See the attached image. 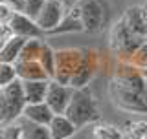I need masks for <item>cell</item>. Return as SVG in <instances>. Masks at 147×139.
<instances>
[{
  "label": "cell",
  "mask_w": 147,
  "mask_h": 139,
  "mask_svg": "<svg viewBox=\"0 0 147 139\" xmlns=\"http://www.w3.org/2000/svg\"><path fill=\"white\" fill-rule=\"evenodd\" d=\"M112 103L121 110L134 114H147V79L140 68L131 62H119L109 86Z\"/></svg>",
  "instance_id": "obj_1"
},
{
  "label": "cell",
  "mask_w": 147,
  "mask_h": 139,
  "mask_svg": "<svg viewBox=\"0 0 147 139\" xmlns=\"http://www.w3.org/2000/svg\"><path fill=\"white\" fill-rule=\"evenodd\" d=\"M145 39L138 37L134 31L131 29L123 18H118L112 26H110L109 33V46L110 51L119 59V62H131L136 51L144 46Z\"/></svg>",
  "instance_id": "obj_2"
},
{
  "label": "cell",
  "mask_w": 147,
  "mask_h": 139,
  "mask_svg": "<svg viewBox=\"0 0 147 139\" xmlns=\"http://www.w3.org/2000/svg\"><path fill=\"white\" fill-rule=\"evenodd\" d=\"M64 114L70 117V121L77 128H83L86 124H94L99 119L98 101L94 99V95H92V92L88 88L74 90L72 101H70V104H68Z\"/></svg>",
  "instance_id": "obj_3"
},
{
  "label": "cell",
  "mask_w": 147,
  "mask_h": 139,
  "mask_svg": "<svg viewBox=\"0 0 147 139\" xmlns=\"http://www.w3.org/2000/svg\"><path fill=\"white\" fill-rule=\"evenodd\" d=\"M76 7L81 15L85 31L88 33H98L109 24L110 9L105 0H81Z\"/></svg>",
  "instance_id": "obj_4"
},
{
  "label": "cell",
  "mask_w": 147,
  "mask_h": 139,
  "mask_svg": "<svg viewBox=\"0 0 147 139\" xmlns=\"http://www.w3.org/2000/svg\"><path fill=\"white\" fill-rule=\"evenodd\" d=\"M83 57V48H63L55 51V75L52 81H57L61 84H68L76 73L77 66Z\"/></svg>",
  "instance_id": "obj_5"
},
{
  "label": "cell",
  "mask_w": 147,
  "mask_h": 139,
  "mask_svg": "<svg viewBox=\"0 0 147 139\" xmlns=\"http://www.w3.org/2000/svg\"><path fill=\"white\" fill-rule=\"evenodd\" d=\"M99 68V55L96 49H88V48H83V57H81V62L77 66L76 73H74L72 81H70V86L74 90H79V88H86L88 82L94 79L96 72Z\"/></svg>",
  "instance_id": "obj_6"
},
{
  "label": "cell",
  "mask_w": 147,
  "mask_h": 139,
  "mask_svg": "<svg viewBox=\"0 0 147 139\" xmlns=\"http://www.w3.org/2000/svg\"><path fill=\"white\" fill-rule=\"evenodd\" d=\"M68 9L64 7V4L61 0H46L40 13L37 15L35 22L39 24V27L44 33H52V31L61 24V20L64 18Z\"/></svg>",
  "instance_id": "obj_7"
},
{
  "label": "cell",
  "mask_w": 147,
  "mask_h": 139,
  "mask_svg": "<svg viewBox=\"0 0 147 139\" xmlns=\"http://www.w3.org/2000/svg\"><path fill=\"white\" fill-rule=\"evenodd\" d=\"M74 95V88L68 84H61L57 81H50L48 86V94H46L44 103L53 110V114H64L72 101Z\"/></svg>",
  "instance_id": "obj_8"
},
{
  "label": "cell",
  "mask_w": 147,
  "mask_h": 139,
  "mask_svg": "<svg viewBox=\"0 0 147 139\" xmlns=\"http://www.w3.org/2000/svg\"><path fill=\"white\" fill-rule=\"evenodd\" d=\"M7 27L11 31V35L22 37V39H40L44 31L39 27V24L35 22V18L22 15V13H15L11 17V20L7 22Z\"/></svg>",
  "instance_id": "obj_9"
},
{
  "label": "cell",
  "mask_w": 147,
  "mask_h": 139,
  "mask_svg": "<svg viewBox=\"0 0 147 139\" xmlns=\"http://www.w3.org/2000/svg\"><path fill=\"white\" fill-rule=\"evenodd\" d=\"M121 18L125 20V24L131 27L132 31L147 40V13L144 6H132L127 7L125 13L121 15Z\"/></svg>",
  "instance_id": "obj_10"
},
{
  "label": "cell",
  "mask_w": 147,
  "mask_h": 139,
  "mask_svg": "<svg viewBox=\"0 0 147 139\" xmlns=\"http://www.w3.org/2000/svg\"><path fill=\"white\" fill-rule=\"evenodd\" d=\"M15 68L20 81H52L39 61H17Z\"/></svg>",
  "instance_id": "obj_11"
},
{
  "label": "cell",
  "mask_w": 147,
  "mask_h": 139,
  "mask_svg": "<svg viewBox=\"0 0 147 139\" xmlns=\"http://www.w3.org/2000/svg\"><path fill=\"white\" fill-rule=\"evenodd\" d=\"M50 128V136L52 139H70L79 128L76 126L70 117L66 114H55V117L52 119V123L48 124Z\"/></svg>",
  "instance_id": "obj_12"
},
{
  "label": "cell",
  "mask_w": 147,
  "mask_h": 139,
  "mask_svg": "<svg viewBox=\"0 0 147 139\" xmlns=\"http://www.w3.org/2000/svg\"><path fill=\"white\" fill-rule=\"evenodd\" d=\"M22 117L28 119V121H31V123L48 126V124L52 123V119L55 117V114L46 103H35V104H26L24 112H22Z\"/></svg>",
  "instance_id": "obj_13"
},
{
  "label": "cell",
  "mask_w": 147,
  "mask_h": 139,
  "mask_svg": "<svg viewBox=\"0 0 147 139\" xmlns=\"http://www.w3.org/2000/svg\"><path fill=\"white\" fill-rule=\"evenodd\" d=\"M85 31V26H83V20H81V15L77 11V7H72L66 11L64 18L61 20L55 29L52 31L50 35H64V33H81Z\"/></svg>",
  "instance_id": "obj_14"
},
{
  "label": "cell",
  "mask_w": 147,
  "mask_h": 139,
  "mask_svg": "<svg viewBox=\"0 0 147 139\" xmlns=\"http://www.w3.org/2000/svg\"><path fill=\"white\" fill-rule=\"evenodd\" d=\"M22 84H24V95L28 104L44 103L46 101L50 81H22Z\"/></svg>",
  "instance_id": "obj_15"
},
{
  "label": "cell",
  "mask_w": 147,
  "mask_h": 139,
  "mask_svg": "<svg viewBox=\"0 0 147 139\" xmlns=\"http://www.w3.org/2000/svg\"><path fill=\"white\" fill-rule=\"evenodd\" d=\"M24 42H26V39L11 35L6 40V44L0 48V62L15 64L18 59H20V51H22V48H24Z\"/></svg>",
  "instance_id": "obj_16"
},
{
  "label": "cell",
  "mask_w": 147,
  "mask_h": 139,
  "mask_svg": "<svg viewBox=\"0 0 147 139\" xmlns=\"http://www.w3.org/2000/svg\"><path fill=\"white\" fill-rule=\"evenodd\" d=\"M17 126H18V132H20V139H52L50 128L44 126V124H37L20 117Z\"/></svg>",
  "instance_id": "obj_17"
},
{
  "label": "cell",
  "mask_w": 147,
  "mask_h": 139,
  "mask_svg": "<svg viewBox=\"0 0 147 139\" xmlns=\"http://www.w3.org/2000/svg\"><path fill=\"white\" fill-rule=\"evenodd\" d=\"M4 2H7L15 13H22V15H28L31 18H37L46 0H4Z\"/></svg>",
  "instance_id": "obj_18"
},
{
  "label": "cell",
  "mask_w": 147,
  "mask_h": 139,
  "mask_svg": "<svg viewBox=\"0 0 147 139\" xmlns=\"http://www.w3.org/2000/svg\"><path fill=\"white\" fill-rule=\"evenodd\" d=\"M125 134L110 123H96L92 126V139H123Z\"/></svg>",
  "instance_id": "obj_19"
},
{
  "label": "cell",
  "mask_w": 147,
  "mask_h": 139,
  "mask_svg": "<svg viewBox=\"0 0 147 139\" xmlns=\"http://www.w3.org/2000/svg\"><path fill=\"white\" fill-rule=\"evenodd\" d=\"M55 51L57 49H53L48 42H44L42 49H40V55H39V64L44 68V72L48 73L50 79H53L55 75Z\"/></svg>",
  "instance_id": "obj_20"
},
{
  "label": "cell",
  "mask_w": 147,
  "mask_h": 139,
  "mask_svg": "<svg viewBox=\"0 0 147 139\" xmlns=\"http://www.w3.org/2000/svg\"><path fill=\"white\" fill-rule=\"evenodd\" d=\"M42 44L44 42L40 39H28L24 42V48H22V51H20V59H18V61H39Z\"/></svg>",
  "instance_id": "obj_21"
},
{
  "label": "cell",
  "mask_w": 147,
  "mask_h": 139,
  "mask_svg": "<svg viewBox=\"0 0 147 139\" xmlns=\"http://www.w3.org/2000/svg\"><path fill=\"white\" fill-rule=\"evenodd\" d=\"M17 119L18 117L13 114V110H11V106H9L7 99L4 97V94H0V128L13 126Z\"/></svg>",
  "instance_id": "obj_22"
},
{
  "label": "cell",
  "mask_w": 147,
  "mask_h": 139,
  "mask_svg": "<svg viewBox=\"0 0 147 139\" xmlns=\"http://www.w3.org/2000/svg\"><path fill=\"white\" fill-rule=\"evenodd\" d=\"M123 134H125L129 139H147V119L127 123Z\"/></svg>",
  "instance_id": "obj_23"
},
{
  "label": "cell",
  "mask_w": 147,
  "mask_h": 139,
  "mask_svg": "<svg viewBox=\"0 0 147 139\" xmlns=\"http://www.w3.org/2000/svg\"><path fill=\"white\" fill-rule=\"evenodd\" d=\"M17 68L15 64H9V62H0V86H7L11 84L13 81H17Z\"/></svg>",
  "instance_id": "obj_24"
},
{
  "label": "cell",
  "mask_w": 147,
  "mask_h": 139,
  "mask_svg": "<svg viewBox=\"0 0 147 139\" xmlns=\"http://www.w3.org/2000/svg\"><path fill=\"white\" fill-rule=\"evenodd\" d=\"M131 64L136 66V68H140V70H147V40L144 42V46L136 51V55L132 57Z\"/></svg>",
  "instance_id": "obj_25"
},
{
  "label": "cell",
  "mask_w": 147,
  "mask_h": 139,
  "mask_svg": "<svg viewBox=\"0 0 147 139\" xmlns=\"http://www.w3.org/2000/svg\"><path fill=\"white\" fill-rule=\"evenodd\" d=\"M13 15H15L13 7L9 6L7 2L0 0V26H7V22L11 20V17H13Z\"/></svg>",
  "instance_id": "obj_26"
},
{
  "label": "cell",
  "mask_w": 147,
  "mask_h": 139,
  "mask_svg": "<svg viewBox=\"0 0 147 139\" xmlns=\"http://www.w3.org/2000/svg\"><path fill=\"white\" fill-rule=\"evenodd\" d=\"M61 2L64 4V7H66V9H72V7H76L81 0H61Z\"/></svg>",
  "instance_id": "obj_27"
},
{
  "label": "cell",
  "mask_w": 147,
  "mask_h": 139,
  "mask_svg": "<svg viewBox=\"0 0 147 139\" xmlns=\"http://www.w3.org/2000/svg\"><path fill=\"white\" fill-rule=\"evenodd\" d=\"M0 139H7V128H0Z\"/></svg>",
  "instance_id": "obj_28"
},
{
  "label": "cell",
  "mask_w": 147,
  "mask_h": 139,
  "mask_svg": "<svg viewBox=\"0 0 147 139\" xmlns=\"http://www.w3.org/2000/svg\"><path fill=\"white\" fill-rule=\"evenodd\" d=\"M142 73H144V77L147 79V70H142Z\"/></svg>",
  "instance_id": "obj_29"
},
{
  "label": "cell",
  "mask_w": 147,
  "mask_h": 139,
  "mask_svg": "<svg viewBox=\"0 0 147 139\" xmlns=\"http://www.w3.org/2000/svg\"><path fill=\"white\" fill-rule=\"evenodd\" d=\"M144 7H145V13H147V4H145V6H144Z\"/></svg>",
  "instance_id": "obj_30"
},
{
  "label": "cell",
  "mask_w": 147,
  "mask_h": 139,
  "mask_svg": "<svg viewBox=\"0 0 147 139\" xmlns=\"http://www.w3.org/2000/svg\"><path fill=\"white\" fill-rule=\"evenodd\" d=\"M0 94H2V86H0Z\"/></svg>",
  "instance_id": "obj_31"
},
{
  "label": "cell",
  "mask_w": 147,
  "mask_h": 139,
  "mask_svg": "<svg viewBox=\"0 0 147 139\" xmlns=\"http://www.w3.org/2000/svg\"><path fill=\"white\" fill-rule=\"evenodd\" d=\"M123 139H129V137H127V136H125V137H123Z\"/></svg>",
  "instance_id": "obj_32"
}]
</instances>
